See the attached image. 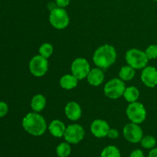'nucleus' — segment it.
<instances>
[{
  "label": "nucleus",
  "instance_id": "5701e85b",
  "mask_svg": "<svg viewBox=\"0 0 157 157\" xmlns=\"http://www.w3.org/2000/svg\"><path fill=\"white\" fill-rule=\"evenodd\" d=\"M39 54L45 58H48L49 57L52 56V53L54 52V48L52 44H49V43H44L41 44L39 48Z\"/></svg>",
  "mask_w": 157,
  "mask_h": 157
},
{
  "label": "nucleus",
  "instance_id": "f03ea898",
  "mask_svg": "<svg viewBox=\"0 0 157 157\" xmlns=\"http://www.w3.org/2000/svg\"><path fill=\"white\" fill-rule=\"evenodd\" d=\"M117 59V52L114 47L110 44L101 45L94 52L93 61L101 69L108 68L114 64Z\"/></svg>",
  "mask_w": 157,
  "mask_h": 157
},
{
  "label": "nucleus",
  "instance_id": "f3484780",
  "mask_svg": "<svg viewBox=\"0 0 157 157\" xmlns=\"http://www.w3.org/2000/svg\"><path fill=\"white\" fill-rule=\"evenodd\" d=\"M78 80L73 75H65L60 80V85L62 88L71 90L77 87Z\"/></svg>",
  "mask_w": 157,
  "mask_h": 157
},
{
  "label": "nucleus",
  "instance_id": "393cba45",
  "mask_svg": "<svg viewBox=\"0 0 157 157\" xmlns=\"http://www.w3.org/2000/svg\"><path fill=\"white\" fill-rule=\"evenodd\" d=\"M9 111V106L6 103L0 101V118L3 117L7 114Z\"/></svg>",
  "mask_w": 157,
  "mask_h": 157
},
{
  "label": "nucleus",
  "instance_id": "9b49d317",
  "mask_svg": "<svg viewBox=\"0 0 157 157\" xmlns=\"http://www.w3.org/2000/svg\"><path fill=\"white\" fill-rule=\"evenodd\" d=\"M110 126L107 121L104 120L97 119L92 122L90 125V131L94 136L98 138H103L107 136L110 130Z\"/></svg>",
  "mask_w": 157,
  "mask_h": 157
},
{
  "label": "nucleus",
  "instance_id": "a878e982",
  "mask_svg": "<svg viewBox=\"0 0 157 157\" xmlns=\"http://www.w3.org/2000/svg\"><path fill=\"white\" fill-rule=\"evenodd\" d=\"M107 136L110 138V139H117L119 137V132L116 129H110Z\"/></svg>",
  "mask_w": 157,
  "mask_h": 157
},
{
  "label": "nucleus",
  "instance_id": "0eeeda50",
  "mask_svg": "<svg viewBox=\"0 0 157 157\" xmlns=\"http://www.w3.org/2000/svg\"><path fill=\"white\" fill-rule=\"evenodd\" d=\"M29 70L34 76H44L48 70V61L47 58L41 55L34 56L29 62Z\"/></svg>",
  "mask_w": 157,
  "mask_h": 157
},
{
  "label": "nucleus",
  "instance_id": "f257e3e1",
  "mask_svg": "<svg viewBox=\"0 0 157 157\" xmlns=\"http://www.w3.org/2000/svg\"><path fill=\"white\" fill-rule=\"evenodd\" d=\"M22 127L27 133L35 136H41L47 129L45 120L36 112L29 113L22 120Z\"/></svg>",
  "mask_w": 157,
  "mask_h": 157
},
{
  "label": "nucleus",
  "instance_id": "aec40b11",
  "mask_svg": "<svg viewBox=\"0 0 157 157\" xmlns=\"http://www.w3.org/2000/svg\"><path fill=\"white\" fill-rule=\"evenodd\" d=\"M71 148L67 142L61 143L56 148V153L58 157H67L71 154Z\"/></svg>",
  "mask_w": 157,
  "mask_h": 157
},
{
  "label": "nucleus",
  "instance_id": "6e6552de",
  "mask_svg": "<svg viewBox=\"0 0 157 157\" xmlns=\"http://www.w3.org/2000/svg\"><path fill=\"white\" fill-rule=\"evenodd\" d=\"M71 70L72 75L79 81L87 78L90 71V67L85 58H78L72 62Z\"/></svg>",
  "mask_w": 157,
  "mask_h": 157
},
{
  "label": "nucleus",
  "instance_id": "ddd939ff",
  "mask_svg": "<svg viewBox=\"0 0 157 157\" xmlns=\"http://www.w3.org/2000/svg\"><path fill=\"white\" fill-rule=\"evenodd\" d=\"M64 113L69 120L76 121L81 118L82 111H81V106L78 103L75 101H71L67 103V105L65 106Z\"/></svg>",
  "mask_w": 157,
  "mask_h": 157
},
{
  "label": "nucleus",
  "instance_id": "dca6fc26",
  "mask_svg": "<svg viewBox=\"0 0 157 157\" xmlns=\"http://www.w3.org/2000/svg\"><path fill=\"white\" fill-rule=\"evenodd\" d=\"M46 106V99L44 95L36 94L32 98L31 101V107L34 112H41Z\"/></svg>",
  "mask_w": 157,
  "mask_h": 157
},
{
  "label": "nucleus",
  "instance_id": "f8f14e48",
  "mask_svg": "<svg viewBox=\"0 0 157 157\" xmlns=\"http://www.w3.org/2000/svg\"><path fill=\"white\" fill-rule=\"evenodd\" d=\"M141 80L148 87H154L157 85V70L152 66L145 67L141 73Z\"/></svg>",
  "mask_w": 157,
  "mask_h": 157
},
{
  "label": "nucleus",
  "instance_id": "9d476101",
  "mask_svg": "<svg viewBox=\"0 0 157 157\" xmlns=\"http://www.w3.org/2000/svg\"><path fill=\"white\" fill-rule=\"evenodd\" d=\"M124 136L128 142L132 144H137L141 141L143 138V130L138 124L130 123L126 124L124 127Z\"/></svg>",
  "mask_w": 157,
  "mask_h": 157
},
{
  "label": "nucleus",
  "instance_id": "a211bd4d",
  "mask_svg": "<svg viewBox=\"0 0 157 157\" xmlns=\"http://www.w3.org/2000/svg\"><path fill=\"white\" fill-rule=\"evenodd\" d=\"M124 97L126 101L129 103L135 102L140 97V91L136 87H129L126 88L124 93Z\"/></svg>",
  "mask_w": 157,
  "mask_h": 157
},
{
  "label": "nucleus",
  "instance_id": "cd10ccee",
  "mask_svg": "<svg viewBox=\"0 0 157 157\" xmlns=\"http://www.w3.org/2000/svg\"><path fill=\"white\" fill-rule=\"evenodd\" d=\"M130 157H144V152H143L141 150H139V149L135 150L130 153Z\"/></svg>",
  "mask_w": 157,
  "mask_h": 157
},
{
  "label": "nucleus",
  "instance_id": "4be33fe9",
  "mask_svg": "<svg viewBox=\"0 0 157 157\" xmlns=\"http://www.w3.org/2000/svg\"><path fill=\"white\" fill-rule=\"evenodd\" d=\"M141 146H142L145 149H153L154 148L156 144V140L154 136H150V135H148V136H146L142 138L140 141Z\"/></svg>",
  "mask_w": 157,
  "mask_h": 157
},
{
  "label": "nucleus",
  "instance_id": "4468645a",
  "mask_svg": "<svg viewBox=\"0 0 157 157\" xmlns=\"http://www.w3.org/2000/svg\"><path fill=\"white\" fill-rule=\"evenodd\" d=\"M87 81L91 86L98 87L101 85L104 80V74L101 68L100 67H95L91 69L87 75Z\"/></svg>",
  "mask_w": 157,
  "mask_h": 157
},
{
  "label": "nucleus",
  "instance_id": "bb28decb",
  "mask_svg": "<svg viewBox=\"0 0 157 157\" xmlns=\"http://www.w3.org/2000/svg\"><path fill=\"white\" fill-rule=\"evenodd\" d=\"M71 0H55V2L56 5L58 6V7L60 8H64L66 6H67L70 3Z\"/></svg>",
  "mask_w": 157,
  "mask_h": 157
},
{
  "label": "nucleus",
  "instance_id": "2eb2a0df",
  "mask_svg": "<svg viewBox=\"0 0 157 157\" xmlns=\"http://www.w3.org/2000/svg\"><path fill=\"white\" fill-rule=\"evenodd\" d=\"M49 132L55 137H62L64 136L66 130V127L63 122L59 120H54L51 122L48 127Z\"/></svg>",
  "mask_w": 157,
  "mask_h": 157
},
{
  "label": "nucleus",
  "instance_id": "7ed1b4c3",
  "mask_svg": "<svg viewBox=\"0 0 157 157\" xmlns=\"http://www.w3.org/2000/svg\"><path fill=\"white\" fill-rule=\"evenodd\" d=\"M125 59L128 65L134 69H142L147 67L149 58L145 52L136 48L129 50L126 53Z\"/></svg>",
  "mask_w": 157,
  "mask_h": 157
},
{
  "label": "nucleus",
  "instance_id": "1a4fd4ad",
  "mask_svg": "<svg viewBox=\"0 0 157 157\" xmlns=\"http://www.w3.org/2000/svg\"><path fill=\"white\" fill-rule=\"evenodd\" d=\"M84 130L79 124H71L66 127L64 134L66 142L71 144H77L81 142L84 137Z\"/></svg>",
  "mask_w": 157,
  "mask_h": 157
},
{
  "label": "nucleus",
  "instance_id": "c756f323",
  "mask_svg": "<svg viewBox=\"0 0 157 157\" xmlns=\"http://www.w3.org/2000/svg\"><path fill=\"white\" fill-rule=\"evenodd\" d=\"M153 1H156V2H157V0H153Z\"/></svg>",
  "mask_w": 157,
  "mask_h": 157
},
{
  "label": "nucleus",
  "instance_id": "b1692460",
  "mask_svg": "<svg viewBox=\"0 0 157 157\" xmlns=\"http://www.w3.org/2000/svg\"><path fill=\"white\" fill-rule=\"evenodd\" d=\"M146 54L150 59L157 58V44H151L146 50Z\"/></svg>",
  "mask_w": 157,
  "mask_h": 157
},
{
  "label": "nucleus",
  "instance_id": "39448f33",
  "mask_svg": "<svg viewBox=\"0 0 157 157\" xmlns=\"http://www.w3.org/2000/svg\"><path fill=\"white\" fill-rule=\"evenodd\" d=\"M69 16L64 8H54L49 15V21L56 29H64L68 25Z\"/></svg>",
  "mask_w": 157,
  "mask_h": 157
},
{
  "label": "nucleus",
  "instance_id": "423d86ee",
  "mask_svg": "<svg viewBox=\"0 0 157 157\" xmlns=\"http://www.w3.org/2000/svg\"><path fill=\"white\" fill-rule=\"evenodd\" d=\"M127 116L132 123L139 124L144 122L147 118V110L141 103H130L127 108Z\"/></svg>",
  "mask_w": 157,
  "mask_h": 157
},
{
  "label": "nucleus",
  "instance_id": "c85d7f7f",
  "mask_svg": "<svg viewBox=\"0 0 157 157\" xmlns=\"http://www.w3.org/2000/svg\"><path fill=\"white\" fill-rule=\"evenodd\" d=\"M148 157H157V148H153L150 150Z\"/></svg>",
  "mask_w": 157,
  "mask_h": 157
},
{
  "label": "nucleus",
  "instance_id": "20e7f679",
  "mask_svg": "<svg viewBox=\"0 0 157 157\" xmlns=\"http://www.w3.org/2000/svg\"><path fill=\"white\" fill-rule=\"evenodd\" d=\"M125 90V84L123 80L121 78H113L105 84L104 92L107 98L115 100L124 96Z\"/></svg>",
  "mask_w": 157,
  "mask_h": 157
},
{
  "label": "nucleus",
  "instance_id": "412c9836",
  "mask_svg": "<svg viewBox=\"0 0 157 157\" xmlns=\"http://www.w3.org/2000/svg\"><path fill=\"white\" fill-rule=\"evenodd\" d=\"M101 157H121V152L115 146H108L101 152Z\"/></svg>",
  "mask_w": 157,
  "mask_h": 157
},
{
  "label": "nucleus",
  "instance_id": "6ab92c4d",
  "mask_svg": "<svg viewBox=\"0 0 157 157\" xmlns=\"http://www.w3.org/2000/svg\"><path fill=\"white\" fill-rule=\"evenodd\" d=\"M135 69L130 65H126L121 67L119 72V77L123 81H131L135 76Z\"/></svg>",
  "mask_w": 157,
  "mask_h": 157
}]
</instances>
